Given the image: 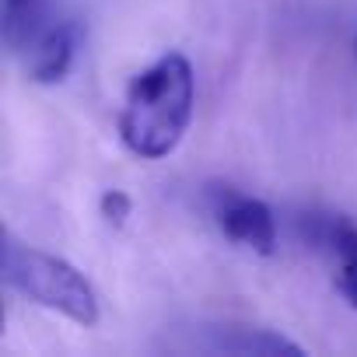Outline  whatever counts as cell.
I'll list each match as a JSON object with an SVG mask.
<instances>
[{
    "mask_svg": "<svg viewBox=\"0 0 357 357\" xmlns=\"http://www.w3.org/2000/svg\"><path fill=\"white\" fill-rule=\"evenodd\" d=\"M218 347L231 350V354H301L298 343H291V340H284L277 333H266V329L245 333V336H225Z\"/></svg>",
    "mask_w": 357,
    "mask_h": 357,
    "instance_id": "obj_6",
    "label": "cell"
},
{
    "mask_svg": "<svg viewBox=\"0 0 357 357\" xmlns=\"http://www.w3.org/2000/svg\"><path fill=\"white\" fill-rule=\"evenodd\" d=\"M336 291H340V298L350 305V308H357V259H340V270H336Z\"/></svg>",
    "mask_w": 357,
    "mask_h": 357,
    "instance_id": "obj_9",
    "label": "cell"
},
{
    "mask_svg": "<svg viewBox=\"0 0 357 357\" xmlns=\"http://www.w3.org/2000/svg\"><path fill=\"white\" fill-rule=\"evenodd\" d=\"M0 273L4 284L22 291L25 298L81 322L95 326L98 322V298L91 284L60 256L39 252L25 242H18L11 231H4V245H0Z\"/></svg>",
    "mask_w": 357,
    "mask_h": 357,
    "instance_id": "obj_2",
    "label": "cell"
},
{
    "mask_svg": "<svg viewBox=\"0 0 357 357\" xmlns=\"http://www.w3.org/2000/svg\"><path fill=\"white\" fill-rule=\"evenodd\" d=\"M74 63V29L56 25L29 43V77L39 84L60 81Z\"/></svg>",
    "mask_w": 357,
    "mask_h": 357,
    "instance_id": "obj_5",
    "label": "cell"
},
{
    "mask_svg": "<svg viewBox=\"0 0 357 357\" xmlns=\"http://www.w3.org/2000/svg\"><path fill=\"white\" fill-rule=\"evenodd\" d=\"M98 207H102L105 225H112V228H123V225H126V218L133 214V204H130V197H126L123 190H105Z\"/></svg>",
    "mask_w": 357,
    "mask_h": 357,
    "instance_id": "obj_8",
    "label": "cell"
},
{
    "mask_svg": "<svg viewBox=\"0 0 357 357\" xmlns=\"http://www.w3.org/2000/svg\"><path fill=\"white\" fill-rule=\"evenodd\" d=\"M29 18H36V0H4V36L11 46H22V32L29 36Z\"/></svg>",
    "mask_w": 357,
    "mask_h": 357,
    "instance_id": "obj_7",
    "label": "cell"
},
{
    "mask_svg": "<svg viewBox=\"0 0 357 357\" xmlns=\"http://www.w3.org/2000/svg\"><path fill=\"white\" fill-rule=\"evenodd\" d=\"M193 67L183 53H168L130 81L119 116V137L137 158H168L193 119Z\"/></svg>",
    "mask_w": 357,
    "mask_h": 357,
    "instance_id": "obj_1",
    "label": "cell"
},
{
    "mask_svg": "<svg viewBox=\"0 0 357 357\" xmlns=\"http://www.w3.org/2000/svg\"><path fill=\"white\" fill-rule=\"evenodd\" d=\"M298 235L305 245L329 252L333 259H357V221L347 214H301Z\"/></svg>",
    "mask_w": 357,
    "mask_h": 357,
    "instance_id": "obj_4",
    "label": "cell"
},
{
    "mask_svg": "<svg viewBox=\"0 0 357 357\" xmlns=\"http://www.w3.org/2000/svg\"><path fill=\"white\" fill-rule=\"evenodd\" d=\"M214 218H218L221 231L231 242L249 245V249H256L263 256L273 252V245H277V221H273V211L263 200L242 197L231 186H218L214 190Z\"/></svg>",
    "mask_w": 357,
    "mask_h": 357,
    "instance_id": "obj_3",
    "label": "cell"
}]
</instances>
